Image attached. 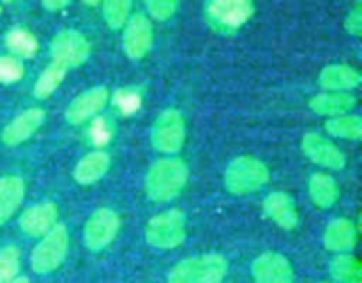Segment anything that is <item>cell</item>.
Listing matches in <instances>:
<instances>
[{
    "label": "cell",
    "instance_id": "obj_1",
    "mask_svg": "<svg viewBox=\"0 0 362 283\" xmlns=\"http://www.w3.org/2000/svg\"><path fill=\"white\" fill-rule=\"evenodd\" d=\"M189 177L187 165L179 158L156 161L145 177V193L152 202H170L179 197Z\"/></svg>",
    "mask_w": 362,
    "mask_h": 283
},
{
    "label": "cell",
    "instance_id": "obj_2",
    "mask_svg": "<svg viewBox=\"0 0 362 283\" xmlns=\"http://www.w3.org/2000/svg\"><path fill=\"white\" fill-rule=\"evenodd\" d=\"M226 272L228 262L223 255H197L173 265L168 272V283H221Z\"/></svg>",
    "mask_w": 362,
    "mask_h": 283
},
{
    "label": "cell",
    "instance_id": "obj_3",
    "mask_svg": "<svg viewBox=\"0 0 362 283\" xmlns=\"http://www.w3.org/2000/svg\"><path fill=\"white\" fill-rule=\"evenodd\" d=\"M255 13V0H205L204 16L209 27L218 34L239 32Z\"/></svg>",
    "mask_w": 362,
    "mask_h": 283
},
{
    "label": "cell",
    "instance_id": "obj_4",
    "mask_svg": "<svg viewBox=\"0 0 362 283\" xmlns=\"http://www.w3.org/2000/svg\"><path fill=\"white\" fill-rule=\"evenodd\" d=\"M69 251V232L66 225L57 223L49 232L41 237L30 253L32 271L37 275H48L59 269Z\"/></svg>",
    "mask_w": 362,
    "mask_h": 283
},
{
    "label": "cell",
    "instance_id": "obj_5",
    "mask_svg": "<svg viewBox=\"0 0 362 283\" xmlns=\"http://www.w3.org/2000/svg\"><path fill=\"white\" fill-rule=\"evenodd\" d=\"M145 239L158 250H173L186 241V214L179 209H168L148 219Z\"/></svg>",
    "mask_w": 362,
    "mask_h": 283
},
{
    "label": "cell",
    "instance_id": "obj_6",
    "mask_svg": "<svg viewBox=\"0 0 362 283\" xmlns=\"http://www.w3.org/2000/svg\"><path fill=\"white\" fill-rule=\"evenodd\" d=\"M269 168L264 161L250 156L235 158L225 172V186L233 195H250L269 180Z\"/></svg>",
    "mask_w": 362,
    "mask_h": 283
},
{
    "label": "cell",
    "instance_id": "obj_7",
    "mask_svg": "<svg viewBox=\"0 0 362 283\" xmlns=\"http://www.w3.org/2000/svg\"><path fill=\"white\" fill-rule=\"evenodd\" d=\"M151 140L156 151L163 154H175L182 149L186 140V122L179 110H163L154 120L151 131Z\"/></svg>",
    "mask_w": 362,
    "mask_h": 283
},
{
    "label": "cell",
    "instance_id": "obj_8",
    "mask_svg": "<svg viewBox=\"0 0 362 283\" xmlns=\"http://www.w3.org/2000/svg\"><path fill=\"white\" fill-rule=\"evenodd\" d=\"M49 55H52V62L60 64L66 69L80 67L90 57V42L81 32L66 28V30H60L59 34H55V37L52 39Z\"/></svg>",
    "mask_w": 362,
    "mask_h": 283
},
{
    "label": "cell",
    "instance_id": "obj_9",
    "mask_svg": "<svg viewBox=\"0 0 362 283\" xmlns=\"http://www.w3.org/2000/svg\"><path fill=\"white\" fill-rule=\"evenodd\" d=\"M120 230V218L113 209L101 207L90 214L83 229L85 246L90 251H103L113 243Z\"/></svg>",
    "mask_w": 362,
    "mask_h": 283
},
{
    "label": "cell",
    "instance_id": "obj_10",
    "mask_svg": "<svg viewBox=\"0 0 362 283\" xmlns=\"http://www.w3.org/2000/svg\"><path fill=\"white\" fill-rule=\"evenodd\" d=\"M154 41V28L151 20L145 14H131L129 20L124 25L122 46L129 59L140 60L151 52Z\"/></svg>",
    "mask_w": 362,
    "mask_h": 283
},
{
    "label": "cell",
    "instance_id": "obj_11",
    "mask_svg": "<svg viewBox=\"0 0 362 283\" xmlns=\"http://www.w3.org/2000/svg\"><path fill=\"white\" fill-rule=\"evenodd\" d=\"M108 99V88L103 87V85L87 88V91L78 94L76 98L69 103V106L66 108V113H64V115H66V120L69 124H73V126L92 120L94 117H98L99 112H103V108L106 106Z\"/></svg>",
    "mask_w": 362,
    "mask_h": 283
},
{
    "label": "cell",
    "instance_id": "obj_12",
    "mask_svg": "<svg viewBox=\"0 0 362 283\" xmlns=\"http://www.w3.org/2000/svg\"><path fill=\"white\" fill-rule=\"evenodd\" d=\"M251 275L257 283H296V272L290 260L276 251H267L255 258Z\"/></svg>",
    "mask_w": 362,
    "mask_h": 283
},
{
    "label": "cell",
    "instance_id": "obj_13",
    "mask_svg": "<svg viewBox=\"0 0 362 283\" xmlns=\"http://www.w3.org/2000/svg\"><path fill=\"white\" fill-rule=\"evenodd\" d=\"M303 152L317 165L331 170H343L346 158L338 145L318 133H306L303 138Z\"/></svg>",
    "mask_w": 362,
    "mask_h": 283
},
{
    "label": "cell",
    "instance_id": "obj_14",
    "mask_svg": "<svg viewBox=\"0 0 362 283\" xmlns=\"http://www.w3.org/2000/svg\"><path fill=\"white\" fill-rule=\"evenodd\" d=\"M57 219H59L57 205L53 202H41V204L25 209L18 223H20L21 232L27 233L28 237H42L59 223Z\"/></svg>",
    "mask_w": 362,
    "mask_h": 283
},
{
    "label": "cell",
    "instance_id": "obj_15",
    "mask_svg": "<svg viewBox=\"0 0 362 283\" xmlns=\"http://www.w3.org/2000/svg\"><path fill=\"white\" fill-rule=\"evenodd\" d=\"M45 110L42 108H27L20 115L14 117L2 131V142L9 147L27 142L45 122Z\"/></svg>",
    "mask_w": 362,
    "mask_h": 283
},
{
    "label": "cell",
    "instance_id": "obj_16",
    "mask_svg": "<svg viewBox=\"0 0 362 283\" xmlns=\"http://www.w3.org/2000/svg\"><path fill=\"white\" fill-rule=\"evenodd\" d=\"M264 212L272 223L285 230H293L299 225V211L296 200L285 191H274L264 200Z\"/></svg>",
    "mask_w": 362,
    "mask_h": 283
},
{
    "label": "cell",
    "instance_id": "obj_17",
    "mask_svg": "<svg viewBox=\"0 0 362 283\" xmlns=\"http://www.w3.org/2000/svg\"><path fill=\"white\" fill-rule=\"evenodd\" d=\"M361 80L359 71L346 64H331L318 76V83L325 92H350L359 87Z\"/></svg>",
    "mask_w": 362,
    "mask_h": 283
},
{
    "label": "cell",
    "instance_id": "obj_18",
    "mask_svg": "<svg viewBox=\"0 0 362 283\" xmlns=\"http://www.w3.org/2000/svg\"><path fill=\"white\" fill-rule=\"evenodd\" d=\"M324 246L336 255L350 253L357 246L356 225L346 218L332 219L324 232Z\"/></svg>",
    "mask_w": 362,
    "mask_h": 283
},
{
    "label": "cell",
    "instance_id": "obj_19",
    "mask_svg": "<svg viewBox=\"0 0 362 283\" xmlns=\"http://www.w3.org/2000/svg\"><path fill=\"white\" fill-rule=\"evenodd\" d=\"M356 96L350 92H322L310 101V108L318 115L325 117L346 115L356 108Z\"/></svg>",
    "mask_w": 362,
    "mask_h": 283
},
{
    "label": "cell",
    "instance_id": "obj_20",
    "mask_svg": "<svg viewBox=\"0 0 362 283\" xmlns=\"http://www.w3.org/2000/svg\"><path fill=\"white\" fill-rule=\"evenodd\" d=\"M25 191H27V186L21 177H0V226L6 225L13 218L23 202Z\"/></svg>",
    "mask_w": 362,
    "mask_h": 283
},
{
    "label": "cell",
    "instance_id": "obj_21",
    "mask_svg": "<svg viewBox=\"0 0 362 283\" xmlns=\"http://www.w3.org/2000/svg\"><path fill=\"white\" fill-rule=\"evenodd\" d=\"M110 156L105 151H92L78 161L74 166V180L80 184H94L106 175L110 168Z\"/></svg>",
    "mask_w": 362,
    "mask_h": 283
},
{
    "label": "cell",
    "instance_id": "obj_22",
    "mask_svg": "<svg viewBox=\"0 0 362 283\" xmlns=\"http://www.w3.org/2000/svg\"><path fill=\"white\" fill-rule=\"evenodd\" d=\"M310 197L320 209H329L338 202L339 186L329 173H313L310 179Z\"/></svg>",
    "mask_w": 362,
    "mask_h": 283
},
{
    "label": "cell",
    "instance_id": "obj_23",
    "mask_svg": "<svg viewBox=\"0 0 362 283\" xmlns=\"http://www.w3.org/2000/svg\"><path fill=\"white\" fill-rule=\"evenodd\" d=\"M334 283H362V265L359 258L350 253L336 255L329 265Z\"/></svg>",
    "mask_w": 362,
    "mask_h": 283
},
{
    "label": "cell",
    "instance_id": "obj_24",
    "mask_svg": "<svg viewBox=\"0 0 362 283\" xmlns=\"http://www.w3.org/2000/svg\"><path fill=\"white\" fill-rule=\"evenodd\" d=\"M6 48L9 50L11 55L16 59H32L37 53L39 42L32 32L27 28H11L6 34Z\"/></svg>",
    "mask_w": 362,
    "mask_h": 283
},
{
    "label": "cell",
    "instance_id": "obj_25",
    "mask_svg": "<svg viewBox=\"0 0 362 283\" xmlns=\"http://www.w3.org/2000/svg\"><path fill=\"white\" fill-rule=\"evenodd\" d=\"M325 129L331 137L343 138V140H361L362 138V119L359 115H339L331 117L325 122Z\"/></svg>",
    "mask_w": 362,
    "mask_h": 283
},
{
    "label": "cell",
    "instance_id": "obj_26",
    "mask_svg": "<svg viewBox=\"0 0 362 283\" xmlns=\"http://www.w3.org/2000/svg\"><path fill=\"white\" fill-rule=\"evenodd\" d=\"M67 69L60 64L52 62L42 69V73L39 74V78L34 83V96L37 99H48L57 88L60 87V83L66 78Z\"/></svg>",
    "mask_w": 362,
    "mask_h": 283
},
{
    "label": "cell",
    "instance_id": "obj_27",
    "mask_svg": "<svg viewBox=\"0 0 362 283\" xmlns=\"http://www.w3.org/2000/svg\"><path fill=\"white\" fill-rule=\"evenodd\" d=\"M103 18L112 30H119L129 20L133 0H101Z\"/></svg>",
    "mask_w": 362,
    "mask_h": 283
},
{
    "label": "cell",
    "instance_id": "obj_28",
    "mask_svg": "<svg viewBox=\"0 0 362 283\" xmlns=\"http://www.w3.org/2000/svg\"><path fill=\"white\" fill-rule=\"evenodd\" d=\"M21 255L14 244L0 248V283H7L14 279L20 272Z\"/></svg>",
    "mask_w": 362,
    "mask_h": 283
},
{
    "label": "cell",
    "instance_id": "obj_29",
    "mask_svg": "<svg viewBox=\"0 0 362 283\" xmlns=\"http://www.w3.org/2000/svg\"><path fill=\"white\" fill-rule=\"evenodd\" d=\"M141 92L138 88L133 87H126V88H119L115 94L112 96V103L117 110H119L120 115H134L138 110L141 108Z\"/></svg>",
    "mask_w": 362,
    "mask_h": 283
},
{
    "label": "cell",
    "instance_id": "obj_30",
    "mask_svg": "<svg viewBox=\"0 0 362 283\" xmlns=\"http://www.w3.org/2000/svg\"><path fill=\"white\" fill-rule=\"evenodd\" d=\"M25 67L20 59L13 55H0V83L11 85L23 78Z\"/></svg>",
    "mask_w": 362,
    "mask_h": 283
},
{
    "label": "cell",
    "instance_id": "obj_31",
    "mask_svg": "<svg viewBox=\"0 0 362 283\" xmlns=\"http://www.w3.org/2000/svg\"><path fill=\"white\" fill-rule=\"evenodd\" d=\"M113 137V127L105 117H94L88 126V140L95 147H105Z\"/></svg>",
    "mask_w": 362,
    "mask_h": 283
},
{
    "label": "cell",
    "instance_id": "obj_32",
    "mask_svg": "<svg viewBox=\"0 0 362 283\" xmlns=\"http://www.w3.org/2000/svg\"><path fill=\"white\" fill-rule=\"evenodd\" d=\"M145 7L154 20L166 21L179 9V0H145Z\"/></svg>",
    "mask_w": 362,
    "mask_h": 283
},
{
    "label": "cell",
    "instance_id": "obj_33",
    "mask_svg": "<svg viewBox=\"0 0 362 283\" xmlns=\"http://www.w3.org/2000/svg\"><path fill=\"white\" fill-rule=\"evenodd\" d=\"M345 28L349 34L356 35L359 37L361 32H362V9H361V4H357L352 11L349 13L345 20Z\"/></svg>",
    "mask_w": 362,
    "mask_h": 283
},
{
    "label": "cell",
    "instance_id": "obj_34",
    "mask_svg": "<svg viewBox=\"0 0 362 283\" xmlns=\"http://www.w3.org/2000/svg\"><path fill=\"white\" fill-rule=\"evenodd\" d=\"M42 6H45V9L52 11V13H55V11H62L66 9L67 6H69L73 0H41Z\"/></svg>",
    "mask_w": 362,
    "mask_h": 283
},
{
    "label": "cell",
    "instance_id": "obj_35",
    "mask_svg": "<svg viewBox=\"0 0 362 283\" xmlns=\"http://www.w3.org/2000/svg\"><path fill=\"white\" fill-rule=\"evenodd\" d=\"M7 283H30V279H28L27 276H16V278L11 279V282Z\"/></svg>",
    "mask_w": 362,
    "mask_h": 283
},
{
    "label": "cell",
    "instance_id": "obj_36",
    "mask_svg": "<svg viewBox=\"0 0 362 283\" xmlns=\"http://www.w3.org/2000/svg\"><path fill=\"white\" fill-rule=\"evenodd\" d=\"M81 2H83L85 6L94 7V6H98V4H101V0H81Z\"/></svg>",
    "mask_w": 362,
    "mask_h": 283
},
{
    "label": "cell",
    "instance_id": "obj_37",
    "mask_svg": "<svg viewBox=\"0 0 362 283\" xmlns=\"http://www.w3.org/2000/svg\"><path fill=\"white\" fill-rule=\"evenodd\" d=\"M0 2H4V4H9V2H14V0H0Z\"/></svg>",
    "mask_w": 362,
    "mask_h": 283
},
{
    "label": "cell",
    "instance_id": "obj_38",
    "mask_svg": "<svg viewBox=\"0 0 362 283\" xmlns=\"http://www.w3.org/2000/svg\"><path fill=\"white\" fill-rule=\"evenodd\" d=\"M322 283H332V282H322Z\"/></svg>",
    "mask_w": 362,
    "mask_h": 283
}]
</instances>
